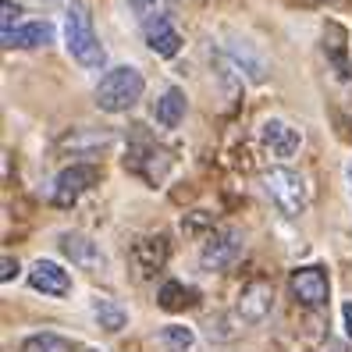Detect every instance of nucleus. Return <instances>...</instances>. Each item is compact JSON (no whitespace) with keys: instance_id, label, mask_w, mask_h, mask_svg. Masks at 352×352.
Instances as JSON below:
<instances>
[{"instance_id":"f257e3e1","label":"nucleus","mask_w":352,"mask_h":352,"mask_svg":"<svg viewBox=\"0 0 352 352\" xmlns=\"http://www.w3.org/2000/svg\"><path fill=\"white\" fill-rule=\"evenodd\" d=\"M65 47H68L72 60L82 65V68H100L103 60H107V50H103V43L93 32V18H89L86 4L68 8V14H65Z\"/></svg>"},{"instance_id":"f03ea898","label":"nucleus","mask_w":352,"mask_h":352,"mask_svg":"<svg viewBox=\"0 0 352 352\" xmlns=\"http://www.w3.org/2000/svg\"><path fill=\"white\" fill-rule=\"evenodd\" d=\"M142 89H146V78L139 68H111L96 86V107L107 114H125L142 100Z\"/></svg>"},{"instance_id":"7ed1b4c3","label":"nucleus","mask_w":352,"mask_h":352,"mask_svg":"<svg viewBox=\"0 0 352 352\" xmlns=\"http://www.w3.org/2000/svg\"><path fill=\"white\" fill-rule=\"evenodd\" d=\"M260 185L263 192L271 196V203L285 217H299L309 203V189H306V178L296 171V168H285V164H274L260 175Z\"/></svg>"},{"instance_id":"20e7f679","label":"nucleus","mask_w":352,"mask_h":352,"mask_svg":"<svg viewBox=\"0 0 352 352\" xmlns=\"http://www.w3.org/2000/svg\"><path fill=\"white\" fill-rule=\"evenodd\" d=\"M245 250V239L239 228L232 224H224V228H214L210 239L203 242V253H199V263H203V271H228Z\"/></svg>"},{"instance_id":"39448f33","label":"nucleus","mask_w":352,"mask_h":352,"mask_svg":"<svg viewBox=\"0 0 352 352\" xmlns=\"http://www.w3.org/2000/svg\"><path fill=\"white\" fill-rule=\"evenodd\" d=\"M96 182H100V171L93 164H72V168L57 171V178L50 185V199H54V206H75L78 196L89 192Z\"/></svg>"},{"instance_id":"423d86ee","label":"nucleus","mask_w":352,"mask_h":352,"mask_svg":"<svg viewBox=\"0 0 352 352\" xmlns=\"http://www.w3.org/2000/svg\"><path fill=\"white\" fill-rule=\"evenodd\" d=\"M260 146L278 160H292L302 150V132L296 125H288L285 118H267L260 125Z\"/></svg>"},{"instance_id":"0eeeda50","label":"nucleus","mask_w":352,"mask_h":352,"mask_svg":"<svg viewBox=\"0 0 352 352\" xmlns=\"http://www.w3.org/2000/svg\"><path fill=\"white\" fill-rule=\"evenodd\" d=\"M288 285H292V296H296L302 306H324L327 296H331L327 271H324L320 263H309V267H299V271H292Z\"/></svg>"},{"instance_id":"6e6552de","label":"nucleus","mask_w":352,"mask_h":352,"mask_svg":"<svg viewBox=\"0 0 352 352\" xmlns=\"http://www.w3.org/2000/svg\"><path fill=\"white\" fill-rule=\"evenodd\" d=\"M274 309V288L267 281H250L239 292V302H235V314L242 324H260L267 320V314Z\"/></svg>"},{"instance_id":"1a4fd4ad","label":"nucleus","mask_w":352,"mask_h":352,"mask_svg":"<svg viewBox=\"0 0 352 352\" xmlns=\"http://www.w3.org/2000/svg\"><path fill=\"white\" fill-rule=\"evenodd\" d=\"M29 285L36 288V292L54 296V299L72 296V274L60 263H54V260H36L29 267Z\"/></svg>"},{"instance_id":"9d476101","label":"nucleus","mask_w":352,"mask_h":352,"mask_svg":"<svg viewBox=\"0 0 352 352\" xmlns=\"http://www.w3.org/2000/svg\"><path fill=\"white\" fill-rule=\"evenodd\" d=\"M168 253H171V245L164 235H146V239H139L132 245V267H135V274L139 278H153L164 263H168Z\"/></svg>"},{"instance_id":"9b49d317","label":"nucleus","mask_w":352,"mask_h":352,"mask_svg":"<svg viewBox=\"0 0 352 352\" xmlns=\"http://www.w3.org/2000/svg\"><path fill=\"white\" fill-rule=\"evenodd\" d=\"M54 22H47V18H39V22H25V25H18L14 32L4 36V50H43L54 43Z\"/></svg>"},{"instance_id":"f8f14e48","label":"nucleus","mask_w":352,"mask_h":352,"mask_svg":"<svg viewBox=\"0 0 352 352\" xmlns=\"http://www.w3.org/2000/svg\"><path fill=\"white\" fill-rule=\"evenodd\" d=\"M228 54H232V60H235V68L250 78V82H263L267 78V57H263V50L253 43V39H232L228 43Z\"/></svg>"},{"instance_id":"ddd939ff","label":"nucleus","mask_w":352,"mask_h":352,"mask_svg":"<svg viewBox=\"0 0 352 352\" xmlns=\"http://www.w3.org/2000/svg\"><path fill=\"white\" fill-rule=\"evenodd\" d=\"M185 114H189V100H185V93L178 86H168L157 100H153V121L164 129H178Z\"/></svg>"},{"instance_id":"4468645a","label":"nucleus","mask_w":352,"mask_h":352,"mask_svg":"<svg viewBox=\"0 0 352 352\" xmlns=\"http://www.w3.org/2000/svg\"><path fill=\"white\" fill-rule=\"evenodd\" d=\"M60 253H65L75 267H82V271H96V267H103V253H100V245L86 235H60Z\"/></svg>"},{"instance_id":"2eb2a0df","label":"nucleus","mask_w":352,"mask_h":352,"mask_svg":"<svg viewBox=\"0 0 352 352\" xmlns=\"http://www.w3.org/2000/svg\"><path fill=\"white\" fill-rule=\"evenodd\" d=\"M146 47H150L157 57H178V50H182V32L175 29L171 18L146 25Z\"/></svg>"},{"instance_id":"dca6fc26","label":"nucleus","mask_w":352,"mask_h":352,"mask_svg":"<svg viewBox=\"0 0 352 352\" xmlns=\"http://www.w3.org/2000/svg\"><path fill=\"white\" fill-rule=\"evenodd\" d=\"M196 299H199V296H196V288L182 285V281H164V285H160V292H157V306H160V309H168V314H178V309L192 306Z\"/></svg>"},{"instance_id":"f3484780","label":"nucleus","mask_w":352,"mask_h":352,"mask_svg":"<svg viewBox=\"0 0 352 352\" xmlns=\"http://www.w3.org/2000/svg\"><path fill=\"white\" fill-rule=\"evenodd\" d=\"M93 314H96V324L103 331H121L129 324V314H125V306H118L114 299H96L93 302Z\"/></svg>"},{"instance_id":"a211bd4d","label":"nucleus","mask_w":352,"mask_h":352,"mask_svg":"<svg viewBox=\"0 0 352 352\" xmlns=\"http://www.w3.org/2000/svg\"><path fill=\"white\" fill-rule=\"evenodd\" d=\"M129 4H132V14L139 18L142 25L164 22V18H171V11H175L171 0H129Z\"/></svg>"},{"instance_id":"6ab92c4d","label":"nucleus","mask_w":352,"mask_h":352,"mask_svg":"<svg viewBox=\"0 0 352 352\" xmlns=\"http://www.w3.org/2000/svg\"><path fill=\"white\" fill-rule=\"evenodd\" d=\"M157 342L168 349V352H189L196 335H192V327H185V324H168V327H160V335Z\"/></svg>"},{"instance_id":"aec40b11","label":"nucleus","mask_w":352,"mask_h":352,"mask_svg":"<svg viewBox=\"0 0 352 352\" xmlns=\"http://www.w3.org/2000/svg\"><path fill=\"white\" fill-rule=\"evenodd\" d=\"M22 352H75L72 338L54 335V331H43V335H32L22 342Z\"/></svg>"},{"instance_id":"412c9836","label":"nucleus","mask_w":352,"mask_h":352,"mask_svg":"<svg viewBox=\"0 0 352 352\" xmlns=\"http://www.w3.org/2000/svg\"><path fill=\"white\" fill-rule=\"evenodd\" d=\"M18 14L22 11L14 8V0H4V4H0V29H4V36L18 29Z\"/></svg>"},{"instance_id":"4be33fe9","label":"nucleus","mask_w":352,"mask_h":352,"mask_svg":"<svg viewBox=\"0 0 352 352\" xmlns=\"http://www.w3.org/2000/svg\"><path fill=\"white\" fill-rule=\"evenodd\" d=\"M18 271H22V267H18V260H14L11 253L0 256V281H4V285H11V281L18 278Z\"/></svg>"},{"instance_id":"5701e85b","label":"nucleus","mask_w":352,"mask_h":352,"mask_svg":"<svg viewBox=\"0 0 352 352\" xmlns=\"http://www.w3.org/2000/svg\"><path fill=\"white\" fill-rule=\"evenodd\" d=\"M342 324H345V335H349V342H352V302L342 306Z\"/></svg>"},{"instance_id":"b1692460","label":"nucleus","mask_w":352,"mask_h":352,"mask_svg":"<svg viewBox=\"0 0 352 352\" xmlns=\"http://www.w3.org/2000/svg\"><path fill=\"white\" fill-rule=\"evenodd\" d=\"M345 185H349V196H352V160L345 164Z\"/></svg>"}]
</instances>
